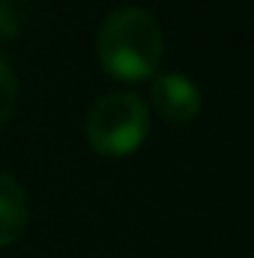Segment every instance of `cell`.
I'll list each match as a JSON object with an SVG mask.
<instances>
[{"mask_svg": "<svg viewBox=\"0 0 254 258\" xmlns=\"http://www.w3.org/2000/svg\"><path fill=\"white\" fill-rule=\"evenodd\" d=\"M99 63L117 78H147L162 63L165 39L159 21L141 6L114 9L99 30Z\"/></svg>", "mask_w": 254, "mask_h": 258, "instance_id": "cell-1", "label": "cell"}, {"mask_svg": "<svg viewBox=\"0 0 254 258\" xmlns=\"http://www.w3.org/2000/svg\"><path fill=\"white\" fill-rule=\"evenodd\" d=\"M150 111L135 93H105L87 114V138L105 156H126L147 138Z\"/></svg>", "mask_w": 254, "mask_h": 258, "instance_id": "cell-2", "label": "cell"}, {"mask_svg": "<svg viewBox=\"0 0 254 258\" xmlns=\"http://www.w3.org/2000/svg\"><path fill=\"white\" fill-rule=\"evenodd\" d=\"M153 105L165 120L189 123L200 111V87L183 72H162L153 81Z\"/></svg>", "mask_w": 254, "mask_h": 258, "instance_id": "cell-3", "label": "cell"}, {"mask_svg": "<svg viewBox=\"0 0 254 258\" xmlns=\"http://www.w3.org/2000/svg\"><path fill=\"white\" fill-rule=\"evenodd\" d=\"M27 225V198L15 177L0 171V246L21 237Z\"/></svg>", "mask_w": 254, "mask_h": 258, "instance_id": "cell-4", "label": "cell"}, {"mask_svg": "<svg viewBox=\"0 0 254 258\" xmlns=\"http://www.w3.org/2000/svg\"><path fill=\"white\" fill-rule=\"evenodd\" d=\"M33 0H0V36H15L30 15Z\"/></svg>", "mask_w": 254, "mask_h": 258, "instance_id": "cell-5", "label": "cell"}, {"mask_svg": "<svg viewBox=\"0 0 254 258\" xmlns=\"http://www.w3.org/2000/svg\"><path fill=\"white\" fill-rule=\"evenodd\" d=\"M12 105H15V75L0 60V123L12 114Z\"/></svg>", "mask_w": 254, "mask_h": 258, "instance_id": "cell-6", "label": "cell"}]
</instances>
